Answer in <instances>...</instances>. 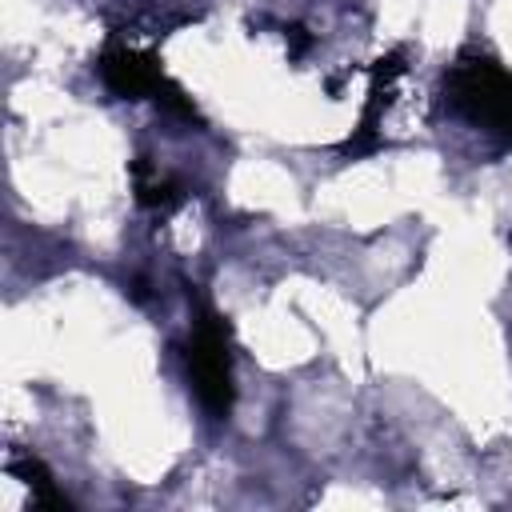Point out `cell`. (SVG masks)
Listing matches in <instances>:
<instances>
[{"label": "cell", "mask_w": 512, "mask_h": 512, "mask_svg": "<svg viewBox=\"0 0 512 512\" xmlns=\"http://www.w3.org/2000/svg\"><path fill=\"white\" fill-rule=\"evenodd\" d=\"M188 380L200 404L212 416H228L232 408V364H228V328L216 312H204L188 340Z\"/></svg>", "instance_id": "obj_1"}, {"label": "cell", "mask_w": 512, "mask_h": 512, "mask_svg": "<svg viewBox=\"0 0 512 512\" xmlns=\"http://www.w3.org/2000/svg\"><path fill=\"white\" fill-rule=\"evenodd\" d=\"M452 100L476 120L512 136V76L492 60H460L448 76Z\"/></svg>", "instance_id": "obj_2"}, {"label": "cell", "mask_w": 512, "mask_h": 512, "mask_svg": "<svg viewBox=\"0 0 512 512\" xmlns=\"http://www.w3.org/2000/svg\"><path fill=\"white\" fill-rule=\"evenodd\" d=\"M100 76H104V84H108L116 96H124V100L156 96L164 108H172V112H180V116H196V108L184 100V92H180L176 84H168L164 72H160V64H156L152 56H144V52L108 48V52L100 56Z\"/></svg>", "instance_id": "obj_3"}, {"label": "cell", "mask_w": 512, "mask_h": 512, "mask_svg": "<svg viewBox=\"0 0 512 512\" xmlns=\"http://www.w3.org/2000/svg\"><path fill=\"white\" fill-rule=\"evenodd\" d=\"M12 472L28 480V488H32V500H36V504H48V508H68V500L56 492V484H52L48 468H44L36 456H16V460H12Z\"/></svg>", "instance_id": "obj_4"}, {"label": "cell", "mask_w": 512, "mask_h": 512, "mask_svg": "<svg viewBox=\"0 0 512 512\" xmlns=\"http://www.w3.org/2000/svg\"><path fill=\"white\" fill-rule=\"evenodd\" d=\"M136 192H140V204H148V208H160V204H172L176 196H180V188H176V180H168V176H156L144 160L136 164Z\"/></svg>", "instance_id": "obj_5"}]
</instances>
